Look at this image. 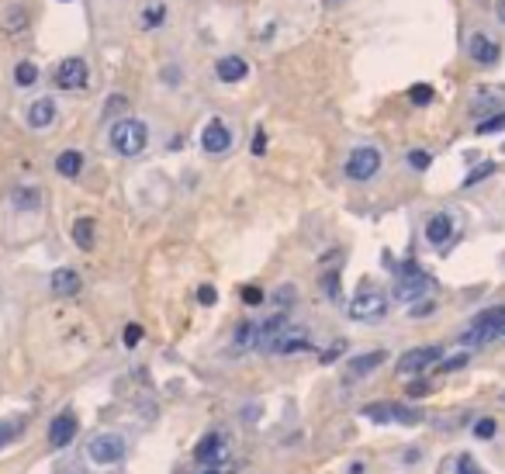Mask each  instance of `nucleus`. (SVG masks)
<instances>
[{
  "label": "nucleus",
  "mask_w": 505,
  "mask_h": 474,
  "mask_svg": "<svg viewBox=\"0 0 505 474\" xmlns=\"http://www.w3.org/2000/svg\"><path fill=\"white\" fill-rule=\"evenodd\" d=\"M246 73H249V63L242 56H222L215 63V77L222 84H239V80H246Z\"/></svg>",
  "instance_id": "2eb2a0df"
},
{
  "label": "nucleus",
  "mask_w": 505,
  "mask_h": 474,
  "mask_svg": "<svg viewBox=\"0 0 505 474\" xmlns=\"http://www.w3.org/2000/svg\"><path fill=\"white\" fill-rule=\"evenodd\" d=\"M464 364H467V353H457V357L443 360V367H440V371H457V367H464Z\"/></svg>",
  "instance_id": "e433bc0d"
},
{
  "label": "nucleus",
  "mask_w": 505,
  "mask_h": 474,
  "mask_svg": "<svg viewBox=\"0 0 505 474\" xmlns=\"http://www.w3.org/2000/svg\"><path fill=\"white\" fill-rule=\"evenodd\" d=\"M107 139H111V149L118 153V156H139L142 149H146V142H149V128H146V121H139V118H118L114 125H111V132H107Z\"/></svg>",
  "instance_id": "f257e3e1"
},
{
  "label": "nucleus",
  "mask_w": 505,
  "mask_h": 474,
  "mask_svg": "<svg viewBox=\"0 0 505 474\" xmlns=\"http://www.w3.org/2000/svg\"><path fill=\"white\" fill-rule=\"evenodd\" d=\"M35 80H38V66H35V63L24 59V63L14 66V84H17V87H31Z\"/></svg>",
  "instance_id": "5701e85b"
},
{
  "label": "nucleus",
  "mask_w": 505,
  "mask_h": 474,
  "mask_svg": "<svg viewBox=\"0 0 505 474\" xmlns=\"http://www.w3.org/2000/svg\"><path fill=\"white\" fill-rule=\"evenodd\" d=\"M77 429H80L77 415H73V412H59V415L52 419V426H49V447H52V450H66V447L73 443Z\"/></svg>",
  "instance_id": "f8f14e48"
},
{
  "label": "nucleus",
  "mask_w": 505,
  "mask_h": 474,
  "mask_svg": "<svg viewBox=\"0 0 505 474\" xmlns=\"http://www.w3.org/2000/svg\"><path fill=\"white\" fill-rule=\"evenodd\" d=\"M49 287H52V294H59V298H73V294H80V274L73 270V267H59L52 277H49Z\"/></svg>",
  "instance_id": "f3484780"
},
{
  "label": "nucleus",
  "mask_w": 505,
  "mask_h": 474,
  "mask_svg": "<svg viewBox=\"0 0 505 474\" xmlns=\"http://www.w3.org/2000/svg\"><path fill=\"white\" fill-rule=\"evenodd\" d=\"M73 243L80 250H94V218H77L73 222Z\"/></svg>",
  "instance_id": "412c9836"
},
{
  "label": "nucleus",
  "mask_w": 505,
  "mask_h": 474,
  "mask_svg": "<svg viewBox=\"0 0 505 474\" xmlns=\"http://www.w3.org/2000/svg\"><path fill=\"white\" fill-rule=\"evenodd\" d=\"M235 346L246 350V346H256V322H242L239 332H235Z\"/></svg>",
  "instance_id": "b1692460"
},
{
  "label": "nucleus",
  "mask_w": 505,
  "mask_h": 474,
  "mask_svg": "<svg viewBox=\"0 0 505 474\" xmlns=\"http://www.w3.org/2000/svg\"><path fill=\"white\" fill-rule=\"evenodd\" d=\"M505 128V111L502 114H492V118H485V121H478V135H495V132H502Z\"/></svg>",
  "instance_id": "a878e982"
},
{
  "label": "nucleus",
  "mask_w": 505,
  "mask_h": 474,
  "mask_svg": "<svg viewBox=\"0 0 505 474\" xmlns=\"http://www.w3.org/2000/svg\"><path fill=\"white\" fill-rule=\"evenodd\" d=\"M139 343H142V326H135V322H132V326L125 329V346L132 350V346H139Z\"/></svg>",
  "instance_id": "473e14b6"
},
{
  "label": "nucleus",
  "mask_w": 505,
  "mask_h": 474,
  "mask_svg": "<svg viewBox=\"0 0 505 474\" xmlns=\"http://www.w3.org/2000/svg\"><path fill=\"white\" fill-rule=\"evenodd\" d=\"M499 17L505 21V0H499Z\"/></svg>",
  "instance_id": "a19ab883"
},
{
  "label": "nucleus",
  "mask_w": 505,
  "mask_h": 474,
  "mask_svg": "<svg viewBox=\"0 0 505 474\" xmlns=\"http://www.w3.org/2000/svg\"><path fill=\"white\" fill-rule=\"evenodd\" d=\"M381 174V149H374V146H357L350 156H346V177L350 181H371V177H378Z\"/></svg>",
  "instance_id": "39448f33"
},
{
  "label": "nucleus",
  "mask_w": 505,
  "mask_h": 474,
  "mask_svg": "<svg viewBox=\"0 0 505 474\" xmlns=\"http://www.w3.org/2000/svg\"><path fill=\"white\" fill-rule=\"evenodd\" d=\"M471 429H474V436H478V440H492V436L499 433V422H495L492 415H485V419H478Z\"/></svg>",
  "instance_id": "393cba45"
},
{
  "label": "nucleus",
  "mask_w": 505,
  "mask_h": 474,
  "mask_svg": "<svg viewBox=\"0 0 505 474\" xmlns=\"http://www.w3.org/2000/svg\"><path fill=\"white\" fill-rule=\"evenodd\" d=\"M429 163H433V156H429L426 149H412V153H408V167H412V170H429Z\"/></svg>",
  "instance_id": "c85d7f7f"
},
{
  "label": "nucleus",
  "mask_w": 505,
  "mask_h": 474,
  "mask_svg": "<svg viewBox=\"0 0 505 474\" xmlns=\"http://www.w3.org/2000/svg\"><path fill=\"white\" fill-rule=\"evenodd\" d=\"M128 107V97L125 94H111L107 97V104H104V118H111V114H118V111H125Z\"/></svg>",
  "instance_id": "c756f323"
},
{
  "label": "nucleus",
  "mask_w": 505,
  "mask_h": 474,
  "mask_svg": "<svg viewBox=\"0 0 505 474\" xmlns=\"http://www.w3.org/2000/svg\"><path fill=\"white\" fill-rule=\"evenodd\" d=\"M242 301H246V305H260V301H263V291H260V287H242Z\"/></svg>",
  "instance_id": "c9c22d12"
},
{
  "label": "nucleus",
  "mask_w": 505,
  "mask_h": 474,
  "mask_svg": "<svg viewBox=\"0 0 505 474\" xmlns=\"http://www.w3.org/2000/svg\"><path fill=\"white\" fill-rule=\"evenodd\" d=\"M429 312H433V305H429V301H426V305H415V308H412V315H429Z\"/></svg>",
  "instance_id": "ea45409f"
},
{
  "label": "nucleus",
  "mask_w": 505,
  "mask_h": 474,
  "mask_svg": "<svg viewBox=\"0 0 505 474\" xmlns=\"http://www.w3.org/2000/svg\"><path fill=\"white\" fill-rule=\"evenodd\" d=\"M198 301H201V305H215V301H218V291L211 284H201L198 287Z\"/></svg>",
  "instance_id": "f704fd0d"
},
{
  "label": "nucleus",
  "mask_w": 505,
  "mask_h": 474,
  "mask_svg": "<svg viewBox=\"0 0 505 474\" xmlns=\"http://www.w3.org/2000/svg\"><path fill=\"white\" fill-rule=\"evenodd\" d=\"M388 315V298L384 291L378 287H360L350 301V319L360 322V326H371V322H381Z\"/></svg>",
  "instance_id": "7ed1b4c3"
},
{
  "label": "nucleus",
  "mask_w": 505,
  "mask_h": 474,
  "mask_svg": "<svg viewBox=\"0 0 505 474\" xmlns=\"http://www.w3.org/2000/svg\"><path fill=\"white\" fill-rule=\"evenodd\" d=\"M3 24H7L10 31H17V28L24 24V10H21V7H10V10H7V21H3Z\"/></svg>",
  "instance_id": "2f4dec72"
},
{
  "label": "nucleus",
  "mask_w": 505,
  "mask_h": 474,
  "mask_svg": "<svg viewBox=\"0 0 505 474\" xmlns=\"http://www.w3.org/2000/svg\"><path fill=\"white\" fill-rule=\"evenodd\" d=\"M267 353H281V357H295V353H308V350H315V339H311V332L308 329H295V326H288V329H281L267 346H263Z\"/></svg>",
  "instance_id": "423d86ee"
},
{
  "label": "nucleus",
  "mask_w": 505,
  "mask_h": 474,
  "mask_svg": "<svg viewBox=\"0 0 505 474\" xmlns=\"http://www.w3.org/2000/svg\"><path fill=\"white\" fill-rule=\"evenodd\" d=\"M388 360V353L384 350H371V353H360V357H353L350 364H346V378L350 381H360L367 378V374H374L381 364Z\"/></svg>",
  "instance_id": "4468645a"
},
{
  "label": "nucleus",
  "mask_w": 505,
  "mask_h": 474,
  "mask_svg": "<svg viewBox=\"0 0 505 474\" xmlns=\"http://www.w3.org/2000/svg\"><path fill=\"white\" fill-rule=\"evenodd\" d=\"M56 170H59L63 177H80V170H84V153H77V149L59 153V156H56Z\"/></svg>",
  "instance_id": "aec40b11"
},
{
  "label": "nucleus",
  "mask_w": 505,
  "mask_h": 474,
  "mask_svg": "<svg viewBox=\"0 0 505 474\" xmlns=\"http://www.w3.org/2000/svg\"><path fill=\"white\" fill-rule=\"evenodd\" d=\"M426 239H429L433 246H446V243L453 239V218H450L446 211H436V215L426 222Z\"/></svg>",
  "instance_id": "dca6fc26"
},
{
  "label": "nucleus",
  "mask_w": 505,
  "mask_h": 474,
  "mask_svg": "<svg viewBox=\"0 0 505 474\" xmlns=\"http://www.w3.org/2000/svg\"><path fill=\"white\" fill-rule=\"evenodd\" d=\"M443 357V346H412L398 357V374H422L426 367L440 364Z\"/></svg>",
  "instance_id": "0eeeda50"
},
{
  "label": "nucleus",
  "mask_w": 505,
  "mask_h": 474,
  "mask_svg": "<svg viewBox=\"0 0 505 474\" xmlns=\"http://www.w3.org/2000/svg\"><path fill=\"white\" fill-rule=\"evenodd\" d=\"M364 419H371V422H381V426H388V422L415 426V422H419V415H415V412H408V408H402V405H388V402L364 405Z\"/></svg>",
  "instance_id": "9d476101"
},
{
  "label": "nucleus",
  "mask_w": 505,
  "mask_h": 474,
  "mask_svg": "<svg viewBox=\"0 0 505 474\" xmlns=\"http://www.w3.org/2000/svg\"><path fill=\"white\" fill-rule=\"evenodd\" d=\"M10 204L17 211H38L42 208V194L35 188H14L10 190Z\"/></svg>",
  "instance_id": "6ab92c4d"
},
{
  "label": "nucleus",
  "mask_w": 505,
  "mask_h": 474,
  "mask_svg": "<svg viewBox=\"0 0 505 474\" xmlns=\"http://www.w3.org/2000/svg\"><path fill=\"white\" fill-rule=\"evenodd\" d=\"M201 149L208 156H222V153L232 149V128L222 118H211L201 128Z\"/></svg>",
  "instance_id": "6e6552de"
},
{
  "label": "nucleus",
  "mask_w": 505,
  "mask_h": 474,
  "mask_svg": "<svg viewBox=\"0 0 505 474\" xmlns=\"http://www.w3.org/2000/svg\"><path fill=\"white\" fill-rule=\"evenodd\" d=\"M291 301H295V287L291 284L281 287V291H277V305H291Z\"/></svg>",
  "instance_id": "4c0bfd02"
},
{
  "label": "nucleus",
  "mask_w": 505,
  "mask_h": 474,
  "mask_svg": "<svg viewBox=\"0 0 505 474\" xmlns=\"http://www.w3.org/2000/svg\"><path fill=\"white\" fill-rule=\"evenodd\" d=\"M56 87H63V91H84L87 87V63L80 56L63 59L59 70H56Z\"/></svg>",
  "instance_id": "9b49d317"
},
{
  "label": "nucleus",
  "mask_w": 505,
  "mask_h": 474,
  "mask_svg": "<svg viewBox=\"0 0 505 474\" xmlns=\"http://www.w3.org/2000/svg\"><path fill=\"white\" fill-rule=\"evenodd\" d=\"M433 287H436V281H433L426 270H419L415 263H402L398 284H395V298H398L402 305H415V301H422L426 294H433Z\"/></svg>",
  "instance_id": "20e7f679"
},
{
  "label": "nucleus",
  "mask_w": 505,
  "mask_h": 474,
  "mask_svg": "<svg viewBox=\"0 0 505 474\" xmlns=\"http://www.w3.org/2000/svg\"><path fill=\"white\" fill-rule=\"evenodd\" d=\"M502 402H505V395H502Z\"/></svg>",
  "instance_id": "37998d69"
},
{
  "label": "nucleus",
  "mask_w": 505,
  "mask_h": 474,
  "mask_svg": "<svg viewBox=\"0 0 505 474\" xmlns=\"http://www.w3.org/2000/svg\"><path fill=\"white\" fill-rule=\"evenodd\" d=\"M163 21H166V7H163L160 0L146 3V7H142V14H139V24H142V28H160Z\"/></svg>",
  "instance_id": "4be33fe9"
},
{
  "label": "nucleus",
  "mask_w": 505,
  "mask_h": 474,
  "mask_svg": "<svg viewBox=\"0 0 505 474\" xmlns=\"http://www.w3.org/2000/svg\"><path fill=\"white\" fill-rule=\"evenodd\" d=\"M125 454H128V440L121 433H98L87 443V461L94 468H114L125 461Z\"/></svg>",
  "instance_id": "f03ea898"
},
{
  "label": "nucleus",
  "mask_w": 505,
  "mask_h": 474,
  "mask_svg": "<svg viewBox=\"0 0 505 474\" xmlns=\"http://www.w3.org/2000/svg\"><path fill=\"white\" fill-rule=\"evenodd\" d=\"M453 471H457V474H485L481 468H478V461H474L471 454H460V457H457V464H453Z\"/></svg>",
  "instance_id": "cd10ccee"
},
{
  "label": "nucleus",
  "mask_w": 505,
  "mask_h": 474,
  "mask_svg": "<svg viewBox=\"0 0 505 474\" xmlns=\"http://www.w3.org/2000/svg\"><path fill=\"white\" fill-rule=\"evenodd\" d=\"M467 52H471V59H474V63H481V66H495V63H499V56H502L499 42H495L488 31H474V35H471V42H467Z\"/></svg>",
  "instance_id": "ddd939ff"
},
{
  "label": "nucleus",
  "mask_w": 505,
  "mask_h": 474,
  "mask_svg": "<svg viewBox=\"0 0 505 474\" xmlns=\"http://www.w3.org/2000/svg\"><path fill=\"white\" fill-rule=\"evenodd\" d=\"M408 100H412V104H429V100H433V87H429V84L408 87Z\"/></svg>",
  "instance_id": "bb28decb"
},
{
  "label": "nucleus",
  "mask_w": 505,
  "mask_h": 474,
  "mask_svg": "<svg viewBox=\"0 0 505 474\" xmlns=\"http://www.w3.org/2000/svg\"><path fill=\"white\" fill-rule=\"evenodd\" d=\"M263 149H267V135H263V132H256V135H253V153H256V156H263Z\"/></svg>",
  "instance_id": "58836bf2"
},
{
  "label": "nucleus",
  "mask_w": 505,
  "mask_h": 474,
  "mask_svg": "<svg viewBox=\"0 0 505 474\" xmlns=\"http://www.w3.org/2000/svg\"><path fill=\"white\" fill-rule=\"evenodd\" d=\"M204 474H222L218 468H204Z\"/></svg>",
  "instance_id": "79ce46f5"
},
{
  "label": "nucleus",
  "mask_w": 505,
  "mask_h": 474,
  "mask_svg": "<svg viewBox=\"0 0 505 474\" xmlns=\"http://www.w3.org/2000/svg\"><path fill=\"white\" fill-rule=\"evenodd\" d=\"M488 174H495V163H485V167L471 170V174H467V181H464V188H474V184H478V181H485Z\"/></svg>",
  "instance_id": "7c9ffc66"
},
{
  "label": "nucleus",
  "mask_w": 505,
  "mask_h": 474,
  "mask_svg": "<svg viewBox=\"0 0 505 474\" xmlns=\"http://www.w3.org/2000/svg\"><path fill=\"white\" fill-rule=\"evenodd\" d=\"M52 121H56V100H52V97L31 100V107H28V125H31V128H49Z\"/></svg>",
  "instance_id": "a211bd4d"
},
{
  "label": "nucleus",
  "mask_w": 505,
  "mask_h": 474,
  "mask_svg": "<svg viewBox=\"0 0 505 474\" xmlns=\"http://www.w3.org/2000/svg\"><path fill=\"white\" fill-rule=\"evenodd\" d=\"M194 457H198V464H204V468H218V464L228 457V440H225V433H204L201 440H198Z\"/></svg>",
  "instance_id": "1a4fd4ad"
},
{
  "label": "nucleus",
  "mask_w": 505,
  "mask_h": 474,
  "mask_svg": "<svg viewBox=\"0 0 505 474\" xmlns=\"http://www.w3.org/2000/svg\"><path fill=\"white\" fill-rule=\"evenodd\" d=\"M14 436H17V422H0V450H3Z\"/></svg>",
  "instance_id": "72a5a7b5"
}]
</instances>
